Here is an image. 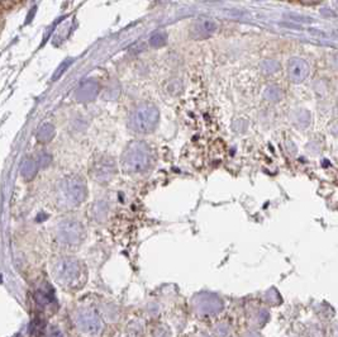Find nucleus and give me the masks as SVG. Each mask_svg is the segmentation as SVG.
Listing matches in <instances>:
<instances>
[{"label":"nucleus","instance_id":"nucleus-1","mask_svg":"<svg viewBox=\"0 0 338 337\" xmlns=\"http://www.w3.org/2000/svg\"><path fill=\"white\" fill-rule=\"evenodd\" d=\"M54 279L65 289H79L85 283V271L82 264L71 256H62L52 263Z\"/></svg>","mask_w":338,"mask_h":337},{"label":"nucleus","instance_id":"nucleus-2","mask_svg":"<svg viewBox=\"0 0 338 337\" xmlns=\"http://www.w3.org/2000/svg\"><path fill=\"white\" fill-rule=\"evenodd\" d=\"M86 184L81 178L76 175L66 176L56 187L57 205L64 209L76 208L86 198Z\"/></svg>","mask_w":338,"mask_h":337},{"label":"nucleus","instance_id":"nucleus-3","mask_svg":"<svg viewBox=\"0 0 338 337\" xmlns=\"http://www.w3.org/2000/svg\"><path fill=\"white\" fill-rule=\"evenodd\" d=\"M152 152L148 144L142 141H133L123 151L121 165L124 171L132 174L143 173L151 166Z\"/></svg>","mask_w":338,"mask_h":337},{"label":"nucleus","instance_id":"nucleus-4","mask_svg":"<svg viewBox=\"0 0 338 337\" xmlns=\"http://www.w3.org/2000/svg\"><path fill=\"white\" fill-rule=\"evenodd\" d=\"M160 121V112L153 104H139L130 116V127L135 134L147 135L156 130Z\"/></svg>","mask_w":338,"mask_h":337},{"label":"nucleus","instance_id":"nucleus-5","mask_svg":"<svg viewBox=\"0 0 338 337\" xmlns=\"http://www.w3.org/2000/svg\"><path fill=\"white\" fill-rule=\"evenodd\" d=\"M56 238L62 245H68V246L79 245L84 238L82 224L75 219L62 221L56 228Z\"/></svg>","mask_w":338,"mask_h":337},{"label":"nucleus","instance_id":"nucleus-6","mask_svg":"<svg viewBox=\"0 0 338 337\" xmlns=\"http://www.w3.org/2000/svg\"><path fill=\"white\" fill-rule=\"evenodd\" d=\"M73 321L77 329L86 334H96L102 330L103 326L102 318L99 317L98 313L86 308L77 311Z\"/></svg>","mask_w":338,"mask_h":337},{"label":"nucleus","instance_id":"nucleus-7","mask_svg":"<svg viewBox=\"0 0 338 337\" xmlns=\"http://www.w3.org/2000/svg\"><path fill=\"white\" fill-rule=\"evenodd\" d=\"M90 173L98 182H108L116 174V164L113 159H109L107 156H100L93 162Z\"/></svg>","mask_w":338,"mask_h":337},{"label":"nucleus","instance_id":"nucleus-8","mask_svg":"<svg viewBox=\"0 0 338 337\" xmlns=\"http://www.w3.org/2000/svg\"><path fill=\"white\" fill-rule=\"evenodd\" d=\"M309 68L305 61L300 59H293L287 65V74L291 81L302 82L307 77Z\"/></svg>","mask_w":338,"mask_h":337},{"label":"nucleus","instance_id":"nucleus-9","mask_svg":"<svg viewBox=\"0 0 338 337\" xmlns=\"http://www.w3.org/2000/svg\"><path fill=\"white\" fill-rule=\"evenodd\" d=\"M99 93V86L96 82L94 81H86L84 82L81 86L76 90V99L79 102H91L96 98Z\"/></svg>","mask_w":338,"mask_h":337},{"label":"nucleus","instance_id":"nucleus-10","mask_svg":"<svg viewBox=\"0 0 338 337\" xmlns=\"http://www.w3.org/2000/svg\"><path fill=\"white\" fill-rule=\"evenodd\" d=\"M38 167H40V165L37 164L34 160L26 159L22 162V166H20V174L26 180H31L38 173Z\"/></svg>","mask_w":338,"mask_h":337},{"label":"nucleus","instance_id":"nucleus-11","mask_svg":"<svg viewBox=\"0 0 338 337\" xmlns=\"http://www.w3.org/2000/svg\"><path fill=\"white\" fill-rule=\"evenodd\" d=\"M55 136V128L51 123H43L37 131V139L41 143H48Z\"/></svg>","mask_w":338,"mask_h":337},{"label":"nucleus","instance_id":"nucleus-12","mask_svg":"<svg viewBox=\"0 0 338 337\" xmlns=\"http://www.w3.org/2000/svg\"><path fill=\"white\" fill-rule=\"evenodd\" d=\"M295 118V123L299 126V127L305 128L309 127L310 125V113L307 111H299L296 112V114L294 116Z\"/></svg>","mask_w":338,"mask_h":337},{"label":"nucleus","instance_id":"nucleus-13","mask_svg":"<svg viewBox=\"0 0 338 337\" xmlns=\"http://www.w3.org/2000/svg\"><path fill=\"white\" fill-rule=\"evenodd\" d=\"M36 300L40 306H48L54 302V297L46 290H38L36 293Z\"/></svg>","mask_w":338,"mask_h":337},{"label":"nucleus","instance_id":"nucleus-14","mask_svg":"<svg viewBox=\"0 0 338 337\" xmlns=\"http://www.w3.org/2000/svg\"><path fill=\"white\" fill-rule=\"evenodd\" d=\"M265 98L268 100H270V102H277V100L281 99V93H280V90L277 88L271 86V88H269L265 91Z\"/></svg>","mask_w":338,"mask_h":337},{"label":"nucleus","instance_id":"nucleus-15","mask_svg":"<svg viewBox=\"0 0 338 337\" xmlns=\"http://www.w3.org/2000/svg\"><path fill=\"white\" fill-rule=\"evenodd\" d=\"M51 156L47 155V153H42V155H40V159H38V165L41 167H46L51 164Z\"/></svg>","mask_w":338,"mask_h":337},{"label":"nucleus","instance_id":"nucleus-16","mask_svg":"<svg viewBox=\"0 0 338 337\" xmlns=\"http://www.w3.org/2000/svg\"><path fill=\"white\" fill-rule=\"evenodd\" d=\"M337 113H338V102H337Z\"/></svg>","mask_w":338,"mask_h":337}]
</instances>
